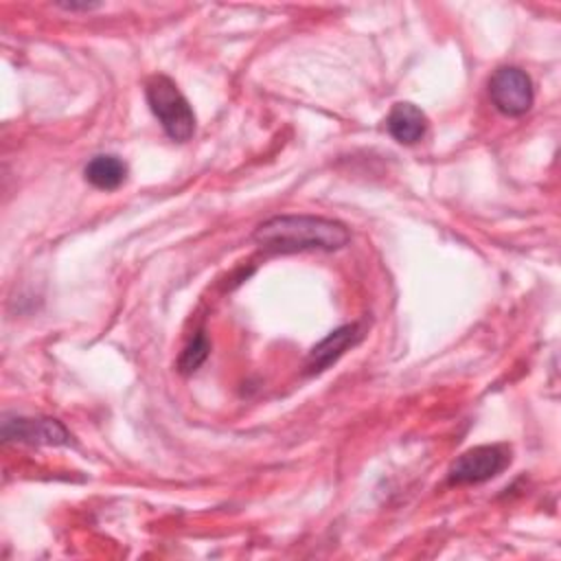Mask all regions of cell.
<instances>
[{"label": "cell", "mask_w": 561, "mask_h": 561, "mask_svg": "<svg viewBox=\"0 0 561 561\" xmlns=\"http://www.w3.org/2000/svg\"><path fill=\"white\" fill-rule=\"evenodd\" d=\"M252 239L274 254L294 252H333L351 241V232L342 221L318 215H276L259 224Z\"/></svg>", "instance_id": "6da1fadb"}, {"label": "cell", "mask_w": 561, "mask_h": 561, "mask_svg": "<svg viewBox=\"0 0 561 561\" xmlns=\"http://www.w3.org/2000/svg\"><path fill=\"white\" fill-rule=\"evenodd\" d=\"M145 99L164 134L175 142H186L195 134V112L175 81L167 75H153L145 83Z\"/></svg>", "instance_id": "7a4b0ae2"}, {"label": "cell", "mask_w": 561, "mask_h": 561, "mask_svg": "<svg viewBox=\"0 0 561 561\" xmlns=\"http://www.w3.org/2000/svg\"><path fill=\"white\" fill-rule=\"evenodd\" d=\"M511 465V447L504 443L476 445L462 451L449 467V484H480L500 476Z\"/></svg>", "instance_id": "3957f363"}, {"label": "cell", "mask_w": 561, "mask_h": 561, "mask_svg": "<svg viewBox=\"0 0 561 561\" xmlns=\"http://www.w3.org/2000/svg\"><path fill=\"white\" fill-rule=\"evenodd\" d=\"M489 99L504 116H524L535 101L530 77L517 66H500L489 77Z\"/></svg>", "instance_id": "277c9868"}, {"label": "cell", "mask_w": 561, "mask_h": 561, "mask_svg": "<svg viewBox=\"0 0 561 561\" xmlns=\"http://www.w3.org/2000/svg\"><path fill=\"white\" fill-rule=\"evenodd\" d=\"M2 438L26 443V445H70V432L57 419H28V416H4Z\"/></svg>", "instance_id": "5b68a950"}, {"label": "cell", "mask_w": 561, "mask_h": 561, "mask_svg": "<svg viewBox=\"0 0 561 561\" xmlns=\"http://www.w3.org/2000/svg\"><path fill=\"white\" fill-rule=\"evenodd\" d=\"M362 337L359 324H344L337 327L335 331H331L327 337H322L307 355L305 362V373L307 375H318L322 370H327L331 364H335L346 348H351L353 344H357Z\"/></svg>", "instance_id": "8992f818"}, {"label": "cell", "mask_w": 561, "mask_h": 561, "mask_svg": "<svg viewBox=\"0 0 561 561\" xmlns=\"http://www.w3.org/2000/svg\"><path fill=\"white\" fill-rule=\"evenodd\" d=\"M388 134L401 145L419 142L427 131V116L421 107L410 101H399L390 107L386 116Z\"/></svg>", "instance_id": "52a82bcc"}, {"label": "cell", "mask_w": 561, "mask_h": 561, "mask_svg": "<svg viewBox=\"0 0 561 561\" xmlns=\"http://www.w3.org/2000/svg\"><path fill=\"white\" fill-rule=\"evenodd\" d=\"M83 178L99 191H114L127 180V164L118 156L101 153L85 164Z\"/></svg>", "instance_id": "ba28073f"}, {"label": "cell", "mask_w": 561, "mask_h": 561, "mask_svg": "<svg viewBox=\"0 0 561 561\" xmlns=\"http://www.w3.org/2000/svg\"><path fill=\"white\" fill-rule=\"evenodd\" d=\"M208 353H210V342H208L206 333L199 329V331L195 333V337H193V340L184 346V351L180 353V357H178V370H180L182 375L195 373V370L206 362Z\"/></svg>", "instance_id": "9c48e42d"}, {"label": "cell", "mask_w": 561, "mask_h": 561, "mask_svg": "<svg viewBox=\"0 0 561 561\" xmlns=\"http://www.w3.org/2000/svg\"><path fill=\"white\" fill-rule=\"evenodd\" d=\"M59 7H64V9H68V11H77V9L90 11V9H96L99 4H59Z\"/></svg>", "instance_id": "30bf717a"}]
</instances>
